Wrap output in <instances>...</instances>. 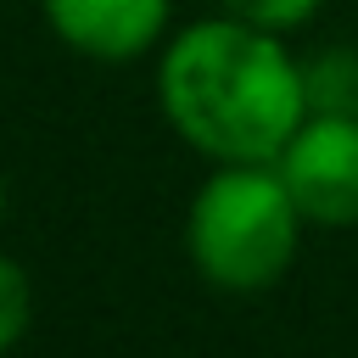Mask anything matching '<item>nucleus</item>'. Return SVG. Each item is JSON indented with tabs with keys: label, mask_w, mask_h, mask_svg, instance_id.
I'll use <instances>...</instances> for the list:
<instances>
[{
	"label": "nucleus",
	"mask_w": 358,
	"mask_h": 358,
	"mask_svg": "<svg viewBox=\"0 0 358 358\" xmlns=\"http://www.w3.org/2000/svg\"><path fill=\"white\" fill-rule=\"evenodd\" d=\"M168 129L207 162H274L308 117L302 62L274 28L207 17L179 28L157 62Z\"/></svg>",
	"instance_id": "f257e3e1"
},
{
	"label": "nucleus",
	"mask_w": 358,
	"mask_h": 358,
	"mask_svg": "<svg viewBox=\"0 0 358 358\" xmlns=\"http://www.w3.org/2000/svg\"><path fill=\"white\" fill-rule=\"evenodd\" d=\"M302 224L308 218L274 162H213V173L190 196L185 246L207 285L263 291L291 268Z\"/></svg>",
	"instance_id": "f03ea898"
},
{
	"label": "nucleus",
	"mask_w": 358,
	"mask_h": 358,
	"mask_svg": "<svg viewBox=\"0 0 358 358\" xmlns=\"http://www.w3.org/2000/svg\"><path fill=\"white\" fill-rule=\"evenodd\" d=\"M274 168L308 224H319V229L358 224V117L308 112L302 129L274 157Z\"/></svg>",
	"instance_id": "7ed1b4c3"
},
{
	"label": "nucleus",
	"mask_w": 358,
	"mask_h": 358,
	"mask_svg": "<svg viewBox=\"0 0 358 358\" xmlns=\"http://www.w3.org/2000/svg\"><path fill=\"white\" fill-rule=\"evenodd\" d=\"M50 34L90 62H134L168 34V0H39Z\"/></svg>",
	"instance_id": "20e7f679"
},
{
	"label": "nucleus",
	"mask_w": 358,
	"mask_h": 358,
	"mask_svg": "<svg viewBox=\"0 0 358 358\" xmlns=\"http://www.w3.org/2000/svg\"><path fill=\"white\" fill-rule=\"evenodd\" d=\"M302 84H308V112L358 117V50H324L302 62Z\"/></svg>",
	"instance_id": "39448f33"
},
{
	"label": "nucleus",
	"mask_w": 358,
	"mask_h": 358,
	"mask_svg": "<svg viewBox=\"0 0 358 358\" xmlns=\"http://www.w3.org/2000/svg\"><path fill=\"white\" fill-rule=\"evenodd\" d=\"M28 319H34V285H28L22 263L0 252V358L28 336Z\"/></svg>",
	"instance_id": "423d86ee"
},
{
	"label": "nucleus",
	"mask_w": 358,
	"mask_h": 358,
	"mask_svg": "<svg viewBox=\"0 0 358 358\" xmlns=\"http://www.w3.org/2000/svg\"><path fill=\"white\" fill-rule=\"evenodd\" d=\"M319 6H324V0H224V11H229V17L257 22V28H274V34L302 28V22H308Z\"/></svg>",
	"instance_id": "0eeeda50"
},
{
	"label": "nucleus",
	"mask_w": 358,
	"mask_h": 358,
	"mask_svg": "<svg viewBox=\"0 0 358 358\" xmlns=\"http://www.w3.org/2000/svg\"><path fill=\"white\" fill-rule=\"evenodd\" d=\"M0 218H6V185H0Z\"/></svg>",
	"instance_id": "6e6552de"
}]
</instances>
